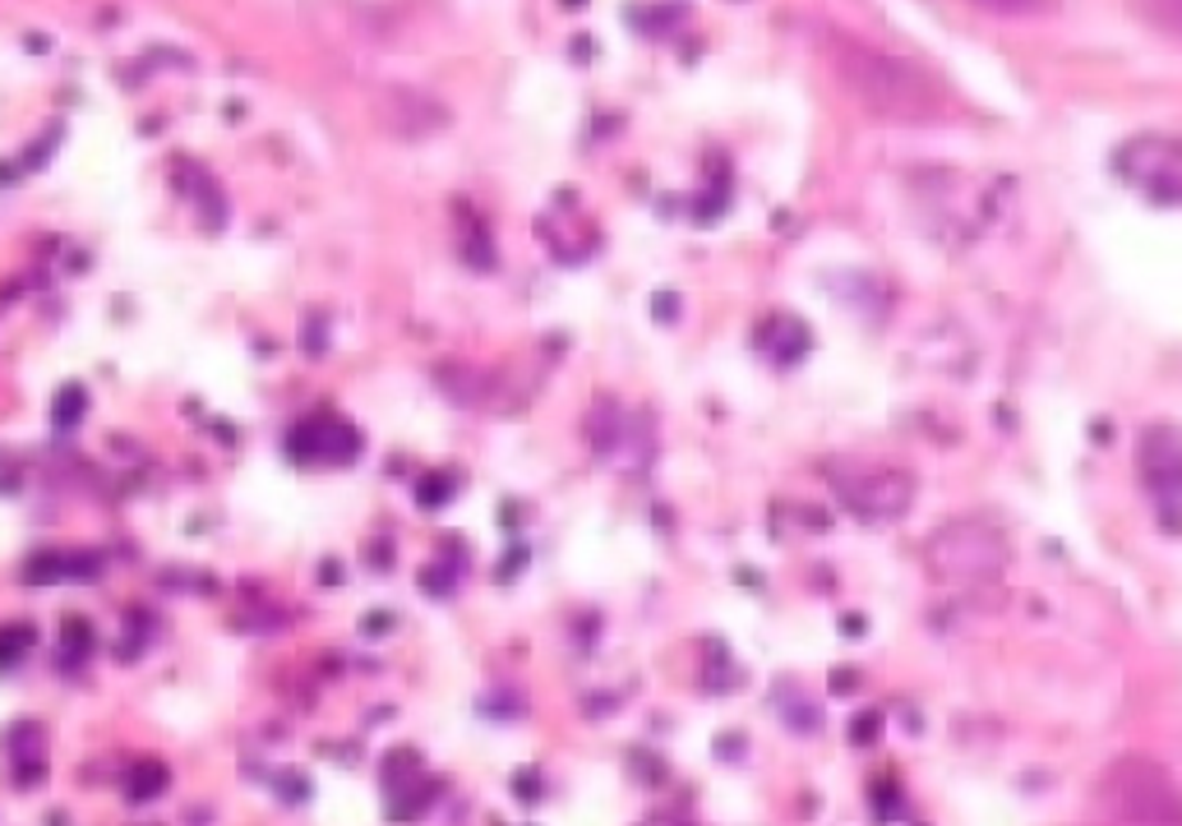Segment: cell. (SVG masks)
<instances>
[{
  "label": "cell",
  "instance_id": "6da1fadb",
  "mask_svg": "<svg viewBox=\"0 0 1182 826\" xmlns=\"http://www.w3.org/2000/svg\"><path fill=\"white\" fill-rule=\"evenodd\" d=\"M840 79L878 121L891 125H924L942 111V89L924 65L864 42H840Z\"/></svg>",
  "mask_w": 1182,
  "mask_h": 826
},
{
  "label": "cell",
  "instance_id": "7a4b0ae2",
  "mask_svg": "<svg viewBox=\"0 0 1182 826\" xmlns=\"http://www.w3.org/2000/svg\"><path fill=\"white\" fill-rule=\"evenodd\" d=\"M928 568L938 582L951 587H984L1007 573L1011 563V540L994 518H951L928 536L924 550Z\"/></svg>",
  "mask_w": 1182,
  "mask_h": 826
},
{
  "label": "cell",
  "instance_id": "3957f363",
  "mask_svg": "<svg viewBox=\"0 0 1182 826\" xmlns=\"http://www.w3.org/2000/svg\"><path fill=\"white\" fill-rule=\"evenodd\" d=\"M1113 176L1141 194L1145 204L1182 208V139L1178 134H1132L1113 153Z\"/></svg>",
  "mask_w": 1182,
  "mask_h": 826
},
{
  "label": "cell",
  "instance_id": "277c9868",
  "mask_svg": "<svg viewBox=\"0 0 1182 826\" xmlns=\"http://www.w3.org/2000/svg\"><path fill=\"white\" fill-rule=\"evenodd\" d=\"M1109 799L1118 804V813L1137 822V826H1182V804L1169 785V776L1150 762H1118L1113 772L1104 776Z\"/></svg>",
  "mask_w": 1182,
  "mask_h": 826
},
{
  "label": "cell",
  "instance_id": "5b68a950",
  "mask_svg": "<svg viewBox=\"0 0 1182 826\" xmlns=\"http://www.w3.org/2000/svg\"><path fill=\"white\" fill-rule=\"evenodd\" d=\"M836 499L850 518L883 527V522H900L915 503V476L896 471V467H864L836 480Z\"/></svg>",
  "mask_w": 1182,
  "mask_h": 826
},
{
  "label": "cell",
  "instance_id": "8992f818",
  "mask_svg": "<svg viewBox=\"0 0 1182 826\" xmlns=\"http://www.w3.org/2000/svg\"><path fill=\"white\" fill-rule=\"evenodd\" d=\"M1137 471L1145 494L1155 499L1164 518H1173V508L1182 503V430L1173 425H1150L1137 439Z\"/></svg>",
  "mask_w": 1182,
  "mask_h": 826
},
{
  "label": "cell",
  "instance_id": "52a82bcc",
  "mask_svg": "<svg viewBox=\"0 0 1182 826\" xmlns=\"http://www.w3.org/2000/svg\"><path fill=\"white\" fill-rule=\"evenodd\" d=\"M287 452H292V462H300V467H309V462L347 467V462L360 458V435L351 430L347 420L309 416V420H300L296 430L287 435Z\"/></svg>",
  "mask_w": 1182,
  "mask_h": 826
},
{
  "label": "cell",
  "instance_id": "ba28073f",
  "mask_svg": "<svg viewBox=\"0 0 1182 826\" xmlns=\"http://www.w3.org/2000/svg\"><path fill=\"white\" fill-rule=\"evenodd\" d=\"M393 134H407V139H420V134H435L448 125V111L426 98V93H411V89H398L388 98V121H384Z\"/></svg>",
  "mask_w": 1182,
  "mask_h": 826
},
{
  "label": "cell",
  "instance_id": "9c48e42d",
  "mask_svg": "<svg viewBox=\"0 0 1182 826\" xmlns=\"http://www.w3.org/2000/svg\"><path fill=\"white\" fill-rule=\"evenodd\" d=\"M808 328L799 324V319H791V315H776V319H767L763 328H757V347H763L776 365H795L804 351H808Z\"/></svg>",
  "mask_w": 1182,
  "mask_h": 826
},
{
  "label": "cell",
  "instance_id": "30bf717a",
  "mask_svg": "<svg viewBox=\"0 0 1182 826\" xmlns=\"http://www.w3.org/2000/svg\"><path fill=\"white\" fill-rule=\"evenodd\" d=\"M172 785V772H166L162 762H153V757H144V762H134L130 766V776H125V794L134 804H149V799H157V794Z\"/></svg>",
  "mask_w": 1182,
  "mask_h": 826
},
{
  "label": "cell",
  "instance_id": "8fae6325",
  "mask_svg": "<svg viewBox=\"0 0 1182 826\" xmlns=\"http://www.w3.org/2000/svg\"><path fill=\"white\" fill-rule=\"evenodd\" d=\"M416 781H420V753H416L411 744L393 748V753L384 757V789H388V799H398V794H403L407 785H416Z\"/></svg>",
  "mask_w": 1182,
  "mask_h": 826
},
{
  "label": "cell",
  "instance_id": "7c38bea8",
  "mask_svg": "<svg viewBox=\"0 0 1182 826\" xmlns=\"http://www.w3.org/2000/svg\"><path fill=\"white\" fill-rule=\"evenodd\" d=\"M93 646H98L93 623L83 619V614H70L61 623V661L74 670V665H83V656H93Z\"/></svg>",
  "mask_w": 1182,
  "mask_h": 826
},
{
  "label": "cell",
  "instance_id": "4fadbf2b",
  "mask_svg": "<svg viewBox=\"0 0 1182 826\" xmlns=\"http://www.w3.org/2000/svg\"><path fill=\"white\" fill-rule=\"evenodd\" d=\"M19 578H23L28 587L61 582V578H70V554H65V550H38L33 559H28V563L19 568Z\"/></svg>",
  "mask_w": 1182,
  "mask_h": 826
},
{
  "label": "cell",
  "instance_id": "5bb4252c",
  "mask_svg": "<svg viewBox=\"0 0 1182 826\" xmlns=\"http://www.w3.org/2000/svg\"><path fill=\"white\" fill-rule=\"evenodd\" d=\"M33 642H38L33 623H6V629H0V670H14L28 651H33Z\"/></svg>",
  "mask_w": 1182,
  "mask_h": 826
},
{
  "label": "cell",
  "instance_id": "9a60e30c",
  "mask_svg": "<svg viewBox=\"0 0 1182 826\" xmlns=\"http://www.w3.org/2000/svg\"><path fill=\"white\" fill-rule=\"evenodd\" d=\"M6 744H10V753H14L19 762H42V744H47V730H42L38 721H19V725H10Z\"/></svg>",
  "mask_w": 1182,
  "mask_h": 826
},
{
  "label": "cell",
  "instance_id": "2e32d148",
  "mask_svg": "<svg viewBox=\"0 0 1182 826\" xmlns=\"http://www.w3.org/2000/svg\"><path fill=\"white\" fill-rule=\"evenodd\" d=\"M83 407H89V397H83L79 384H65L61 392H55V402H51V420H55V430H74V425L83 420Z\"/></svg>",
  "mask_w": 1182,
  "mask_h": 826
},
{
  "label": "cell",
  "instance_id": "e0dca14e",
  "mask_svg": "<svg viewBox=\"0 0 1182 826\" xmlns=\"http://www.w3.org/2000/svg\"><path fill=\"white\" fill-rule=\"evenodd\" d=\"M454 490H458V476L454 471H430V476H420L416 503L420 508H444L448 499H454Z\"/></svg>",
  "mask_w": 1182,
  "mask_h": 826
},
{
  "label": "cell",
  "instance_id": "ac0fdd59",
  "mask_svg": "<svg viewBox=\"0 0 1182 826\" xmlns=\"http://www.w3.org/2000/svg\"><path fill=\"white\" fill-rule=\"evenodd\" d=\"M984 14H1002V19H1021V14H1045L1053 10V0H970Z\"/></svg>",
  "mask_w": 1182,
  "mask_h": 826
},
{
  "label": "cell",
  "instance_id": "d6986e66",
  "mask_svg": "<svg viewBox=\"0 0 1182 826\" xmlns=\"http://www.w3.org/2000/svg\"><path fill=\"white\" fill-rule=\"evenodd\" d=\"M1145 14L1155 19L1173 42H1182V0H1145Z\"/></svg>",
  "mask_w": 1182,
  "mask_h": 826
},
{
  "label": "cell",
  "instance_id": "ffe728a7",
  "mask_svg": "<svg viewBox=\"0 0 1182 826\" xmlns=\"http://www.w3.org/2000/svg\"><path fill=\"white\" fill-rule=\"evenodd\" d=\"M462 254H467V259H471L476 268H481V273H486V268L495 264V254H490V241H486V232H481V226H471V232H467V245H462Z\"/></svg>",
  "mask_w": 1182,
  "mask_h": 826
},
{
  "label": "cell",
  "instance_id": "44dd1931",
  "mask_svg": "<svg viewBox=\"0 0 1182 826\" xmlns=\"http://www.w3.org/2000/svg\"><path fill=\"white\" fill-rule=\"evenodd\" d=\"M444 568H420V591H430V595H448V591H454V573H444Z\"/></svg>",
  "mask_w": 1182,
  "mask_h": 826
},
{
  "label": "cell",
  "instance_id": "7402d4cb",
  "mask_svg": "<svg viewBox=\"0 0 1182 826\" xmlns=\"http://www.w3.org/2000/svg\"><path fill=\"white\" fill-rule=\"evenodd\" d=\"M70 578H102V554H70Z\"/></svg>",
  "mask_w": 1182,
  "mask_h": 826
},
{
  "label": "cell",
  "instance_id": "603a6c76",
  "mask_svg": "<svg viewBox=\"0 0 1182 826\" xmlns=\"http://www.w3.org/2000/svg\"><path fill=\"white\" fill-rule=\"evenodd\" d=\"M513 785H518V799H522V804L541 799V776H537V772H518V776H513Z\"/></svg>",
  "mask_w": 1182,
  "mask_h": 826
},
{
  "label": "cell",
  "instance_id": "cb8c5ba5",
  "mask_svg": "<svg viewBox=\"0 0 1182 826\" xmlns=\"http://www.w3.org/2000/svg\"><path fill=\"white\" fill-rule=\"evenodd\" d=\"M277 781H283V794H287L292 804H300V799H305V781H300V772H283Z\"/></svg>",
  "mask_w": 1182,
  "mask_h": 826
},
{
  "label": "cell",
  "instance_id": "d4e9b609",
  "mask_svg": "<svg viewBox=\"0 0 1182 826\" xmlns=\"http://www.w3.org/2000/svg\"><path fill=\"white\" fill-rule=\"evenodd\" d=\"M370 559H375L370 568H393V545H384V540H375V545H370Z\"/></svg>",
  "mask_w": 1182,
  "mask_h": 826
},
{
  "label": "cell",
  "instance_id": "484cf974",
  "mask_svg": "<svg viewBox=\"0 0 1182 826\" xmlns=\"http://www.w3.org/2000/svg\"><path fill=\"white\" fill-rule=\"evenodd\" d=\"M522 563H527V550H513L509 559H503V573H499V578H513V573H522Z\"/></svg>",
  "mask_w": 1182,
  "mask_h": 826
},
{
  "label": "cell",
  "instance_id": "4316f807",
  "mask_svg": "<svg viewBox=\"0 0 1182 826\" xmlns=\"http://www.w3.org/2000/svg\"><path fill=\"white\" fill-rule=\"evenodd\" d=\"M384 629H393V614H370V619H365V633H384Z\"/></svg>",
  "mask_w": 1182,
  "mask_h": 826
},
{
  "label": "cell",
  "instance_id": "83f0119b",
  "mask_svg": "<svg viewBox=\"0 0 1182 826\" xmlns=\"http://www.w3.org/2000/svg\"><path fill=\"white\" fill-rule=\"evenodd\" d=\"M656 319H674V296H656Z\"/></svg>",
  "mask_w": 1182,
  "mask_h": 826
},
{
  "label": "cell",
  "instance_id": "f1b7e54d",
  "mask_svg": "<svg viewBox=\"0 0 1182 826\" xmlns=\"http://www.w3.org/2000/svg\"><path fill=\"white\" fill-rule=\"evenodd\" d=\"M14 480H19V476H14V467H6V462H0V490H10Z\"/></svg>",
  "mask_w": 1182,
  "mask_h": 826
}]
</instances>
